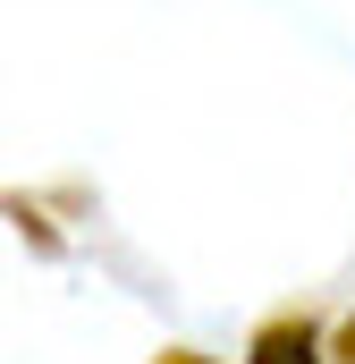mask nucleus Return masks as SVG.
<instances>
[{"instance_id":"1","label":"nucleus","mask_w":355,"mask_h":364,"mask_svg":"<svg viewBox=\"0 0 355 364\" xmlns=\"http://www.w3.org/2000/svg\"><path fill=\"white\" fill-rule=\"evenodd\" d=\"M254 364H313V331H305V322H279V331H263Z\"/></svg>"},{"instance_id":"2","label":"nucleus","mask_w":355,"mask_h":364,"mask_svg":"<svg viewBox=\"0 0 355 364\" xmlns=\"http://www.w3.org/2000/svg\"><path fill=\"white\" fill-rule=\"evenodd\" d=\"M170 364H195V356H170Z\"/></svg>"}]
</instances>
